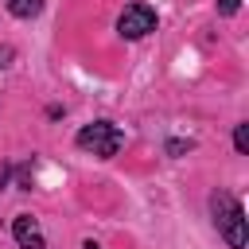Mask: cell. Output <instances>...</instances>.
<instances>
[{
    "instance_id": "obj_2",
    "label": "cell",
    "mask_w": 249,
    "mask_h": 249,
    "mask_svg": "<svg viewBox=\"0 0 249 249\" xmlns=\"http://www.w3.org/2000/svg\"><path fill=\"white\" fill-rule=\"evenodd\" d=\"M74 144H78L82 152H89L93 160H113V156L124 148V132H121V124H113V121H89V124H82V128L74 132Z\"/></svg>"
},
{
    "instance_id": "obj_5",
    "label": "cell",
    "mask_w": 249,
    "mask_h": 249,
    "mask_svg": "<svg viewBox=\"0 0 249 249\" xmlns=\"http://www.w3.org/2000/svg\"><path fill=\"white\" fill-rule=\"evenodd\" d=\"M43 8H47V0H4V12L12 19H35V16H43Z\"/></svg>"
},
{
    "instance_id": "obj_6",
    "label": "cell",
    "mask_w": 249,
    "mask_h": 249,
    "mask_svg": "<svg viewBox=\"0 0 249 249\" xmlns=\"http://www.w3.org/2000/svg\"><path fill=\"white\" fill-rule=\"evenodd\" d=\"M191 148H195V140H183V136H171V140L163 144V152H167L171 160H179V156H187Z\"/></svg>"
},
{
    "instance_id": "obj_7",
    "label": "cell",
    "mask_w": 249,
    "mask_h": 249,
    "mask_svg": "<svg viewBox=\"0 0 249 249\" xmlns=\"http://www.w3.org/2000/svg\"><path fill=\"white\" fill-rule=\"evenodd\" d=\"M233 148H237V156H249V124L245 121L233 124Z\"/></svg>"
},
{
    "instance_id": "obj_3",
    "label": "cell",
    "mask_w": 249,
    "mask_h": 249,
    "mask_svg": "<svg viewBox=\"0 0 249 249\" xmlns=\"http://www.w3.org/2000/svg\"><path fill=\"white\" fill-rule=\"evenodd\" d=\"M156 23H160L156 8L144 4V0H136V4H124V12L117 16V35L128 39V43H140V39H148L156 31Z\"/></svg>"
},
{
    "instance_id": "obj_1",
    "label": "cell",
    "mask_w": 249,
    "mask_h": 249,
    "mask_svg": "<svg viewBox=\"0 0 249 249\" xmlns=\"http://www.w3.org/2000/svg\"><path fill=\"white\" fill-rule=\"evenodd\" d=\"M210 218H214L218 237H222L230 249H245V245H249V218H245L241 202H237L230 191H214V195H210Z\"/></svg>"
},
{
    "instance_id": "obj_8",
    "label": "cell",
    "mask_w": 249,
    "mask_h": 249,
    "mask_svg": "<svg viewBox=\"0 0 249 249\" xmlns=\"http://www.w3.org/2000/svg\"><path fill=\"white\" fill-rule=\"evenodd\" d=\"M241 0H218V16H237Z\"/></svg>"
},
{
    "instance_id": "obj_4",
    "label": "cell",
    "mask_w": 249,
    "mask_h": 249,
    "mask_svg": "<svg viewBox=\"0 0 249 249\" xmlns=\"http://www.w3.org/2000/svg\"><path fill=\"white\" fill-rule=\"evenodd\" d=\"M12 241H16L19 249H47V233H43L39 218L27 214V210L12 218Z\"/></svg>"
},
{
    "instance_id": "obj_9",
    "label": "cell",
    "mask_w": 249,
    "mask_h": 249,
    "mask_svg": "<svg viewBox=\"0 0 249 249\" xmlns=\"http://www.w3.org/2000/svg\"><path fill=\"white\" fill-rule=\"evenodd\" d=\"M12 62H16V47L0 43V70H4V66H12Z\"/></svg>"
},
{
    "instance_id": "obj_10",
    "label": "cell",
    "mask_w": 249,
    "mask_h": 249,
    "mask_svg": "<svg viewBox=\"0 0 249 249\" xmlns=\"http://www.w3.org/2000/svg\"><path fill=\"white\" fill-rule=\"evenodd\" d=\"M82 249H101V241H93V237H86V241H82Z\"/></svg>"
}]
</instances>
